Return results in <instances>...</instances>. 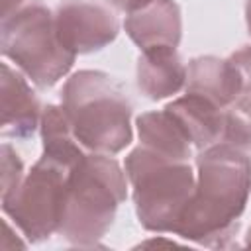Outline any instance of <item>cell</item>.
Here are the masks:
<instances>
[{
  "label": "cell",
  "mask_w": 251,
  "mask_h": 251,
  "mask_svg": "<svg viewBox=\"0 0 251 251\" xmlns=\"http://www.w3.org/2000/svg\"><path fill=\"white\" fill-rule=\"evenodd\" d=\"M0 49L35 86L51 88L75 65L76 55L59 39L55 12L41 2H29L2 20Z\"/></svg>",
  "instance_id": "obj_5"
},
{
  "label": "cell",
  "mask_w": 251,
  "mask_h": 251,
  "mask_svg": "<svg viewBox=\"0 0 251 251\" xmlns=\"http://www.w3.org/2000/svg\"><path fill=\"white\" fill-rule=\"evenodd\" d=\"M0 100H2V122L0 133L10 139H29L41 122L43 108L27 82V76L20 69H12L2 63L0 76Z\"/></svg>",
  "instance_id": "obj_9"
},
{
  "label": "cell",
  "mask_w": 251,
  "mask_h": 251,
  "mask_svg": "<svg viewBox=\"0 0 251 251\" xmlns=\"http://www.w3.org/2000/svg\"><path fill=\"white\" fill-rule=\"evenodd\" d=\"M133 208L147 231L175 233V227L194 192L196 171L190 161L173 159L143 145L124 161Z\"/></svg>",
  "instance_id": "obj_4"
},
{
  "label": "cell",
  "mask_w": 251,
  "mask_h": 251,
  "mask_svg": "<svg viewBox=\"0 0 251 251\" xmlns=\"http://www.w3.org/2000/svg\"><path fill=\"white\" fill-rule=\"evenodd\" d=\"M251 194V159L247 153L216 143L196 157L194 192L175 227V235L206 247H227L239 229Z\"/></svg>",
  "instance_id": "obj_1"
},
{
  "label": "cell",
  "mask_w": 251,
  "mask_h": 251,
  "mask_svg": "<svg viewBox=\"0 0 251 251\" xmlns=\"http://www.w3.org/2000/svg\"><path fill=\"white\" fill-rule=\"evenodd\" d=\"M245 24H247V31L251 35V0L245 2Z\"/></svg>",
  "instance_id": "obj_20"
},
{
  "label": "cell",
  "mask_w": 251,
  "mask_h": 251,
  "mask_svg": "<svg viewBox=\"0 0 251 251\" xmlns=\"http://www.w3.org/2000/svg\"><path fill=\"white\" fill-rule=\"evenodd\" d=\"M55 27L63 45L75 55L100 51L120 33L114 12L94 0H67L59 4Z\"/></svg>",
  "instance_id": "obj_7"
},
{
  "label": "cell",
  "mask_w": 251,
  "mask_h": 251,
  "mask_svg": "<svg viewBox=\"0 0 251 251\" xmlns=\"http://www.w3.org/2000/svg\"><path fill=\"white\" fill-rule=\"evenodd\" d=\"M110 6H114L116 10H120V12H131L133 8H137V6H141L145 0H106Z\"/></svg>",
  "instance_id": "obj_18"
},
{
  "label": "cell",
  "mask_w": 251,
  "mask_h": 251,
  "mask_svg": "<svg viewBox=\"0 0 251 251\" xmlns=\"http://www.w3.org/2000/svg\"><path fill=\"white\" fill-rule=\"evenodd\" d=\"M245 245L251 247V227H249V231H247V235H245Z\"/></svg>",
  "instance_id": "obj_21"
},
{
  "label": "cell",
  "mask_w": 251,
  "mask_h": 251,
  "mask_svg": "<svg viewBox=\"0 0 251 251\" xmlns=\"http://www.w3.org/2000/svg\"><path fill=\"white\" fill-rule=\"evenodd\" d=\"M222 143L251 155V96H239L224 110Z\"/></svg>",
  "instance_id": "obj_15"
},
{
  "label": "cell",
  "mask_w": 251,
  "mask_h": 251,
  "mask_svg": "<svg viewBox=\"0 0 251 251\" xmlns=\"http://www.w3.org/2000/svg\"><path fill=\"white\" fill-rule=\"evenodd\" d=\"M135 127H137L139 145L173 159L190 161L192 143L165 108L143 112L141 116L135 118Z\"/></svg>",
  "instance_id": "obj_13"
},
{
  "label": "cell",
  "mask_w": 251,
  "mask_h": 251,
  "mask_svg": "<svg viewBox=\"0 0 251 251\" xmlns=\"http://www.w3.org/2000/svg\"><path fill=\"white\" fill-rule=\"evenodd\" d=\"M0 157H2V190H0V198H6L20 186V182L25 176V173H24V163H22L20 155L16 153V149L8 141L2 143Z\"/></svg>",
  "instance_id": "obj_16"
},
{
  "label": "cell",
  "mask_w": 251,
  "mask_h": 251,
  "mask_svg": "<svg viewBox=\"0 0 251 251\" xmlns=\"http://www.w3.org/2000/svg\"><path fill=\"white\" fill-rule=\"evenodd\" d=\"M73 169V165L41 153L20 186L2 198L4 214L27 241L37 243L59 233Z\"/></svg>",
  "instance_id": "obj_6"
},
{
  "label": "cell",
  "mask_w": 251,
  "mask_h": 251,
  "mask_svg": "<svg viewBox=\"0 0 251 251\" xmlns=\"http://www.w3.org/2000/svg\"><path fill=\"white\" fill-rule=\"evenodd\" d=\"M61 106L86 151L116 155L131 143V104L122 84L108 73H73L63 84Z\"/></svg>",
  "instance_id": "obj_2"
},
{
  "label": "cell",
  "mask_w": 251,
  "mask_h": 251,
  "mask_svg": "<svg viewBox=\"0 0 251 251\" xmlns=\"http://www.w3.org/2000/svg\"><path fill=\"white\" fill-rule=\"evenodd\" d=\"M124 29L139 51L176 49L182 37V14L175 0H145L126 14Z\"/></svg>",
  "instance_id": "obj_8"
},
{
  "label": "cell",
  "mask_w": 251,
  "mask_h": 251,
  "mask_svg": "<svg viewBox=\"0 0 251 251\" xmlns=\"http://www.w3.org/2000/svg\"><path fill=\"white\" fill-rule=\"evenodd\" d=\"M39 133L43 143V153L51 155L67 165H76L88 151L78 143L73 126L63 110V106L47 104L41 112Z\"/></svg>",
  "instance_id": "obj_14"
},
{
  "label": "cell",
  "mask_w": 251,
  "mask_h": 251,
  "mask_svg": "<svg viewBox=\"0 0 251 251\" xmlns=\"http://www.w3.org/2000/svg\"><path fill=\"white\" fill-rule=\"evenodd\" d=\"M165 110L175 118L192 147H196L198 151L222 143L226 108H220L218 104L198 94L184 92V96L171 100Z\"/></svg>",
  "instance_id": "obj_11"
},
{
  "label": "cell",
  "mask_w": 251,
  "mask_h": 251,
  "mask_svg": "<svg viewBox=\"0 0 251 251\" xmlns=\"http://www.w3.org/2000/svg\"><path fill=\"white\" fill-rule=\"evenodd\" d=\"M241 78V96H251V45H243L229 55Z\"/></svg>",
  "instance_id": "obj_17"
},
{
  "label": "cell",
  "mask_w": 251,
  "mask_h": 251,
  "mask_svg": "<svg viewBox=\"0 0 251 251\" xmlns=\"http://www.w3.org/2000/svg\"><path fill=\"white\" fill-rule=\"evenodd\" d=\"M127 186L126 169L114 155L88 151L71 171L59 235L76 247L96 245L112 227Z\"/></svg>",
  "instance_id": "obj_3"
},
{
  "label": "cell",
  "mask_w": 251,
  "mask_h": 251,
  "mask_svg": "<svg viewBox=\"0 0 251 251\" xmlns=\"http://www.w3.org/2000/svg\"><path fill=\"white\" fill-rule=\"evenodd\" d=\"M25 2L27 0H2V20L12 16L14 12H18L20 8H24Z\"/></svg>",
  "instance_id": "obj_19"
},
{
  "label": "cell",
  "mask_w": 251,
  "mask_h": 251,
  "mask_svg": "<svg viewBox=\"0 0 251 251\" xmlns=\"http://www.w3.org/2000/svg\"><path fill=\"white\" fill-rule=\"evenodd\" d=\"M135 80L149 100H163L178 94L186 84V65L175 47L141 51L135 67Z\"/></svg>",
  "instance_id": "obj_12"
},
{
  "label": "cell",
  "mask_w": 251,
  "mask_h": 251,
  "mask_svg": "<svg viewBox=\"0 0 251 251\" xmlns=\"http://www.w3.org/2000/svg\"><path fill=\"white\" fill-rule=\"evenodd\" d=\"M184 92L198 94L220 108H227L241 96V78L229 59L200 55L186 65Z\"/></svg>",
  "instance_id": "obj_10"
}]
</instances>
